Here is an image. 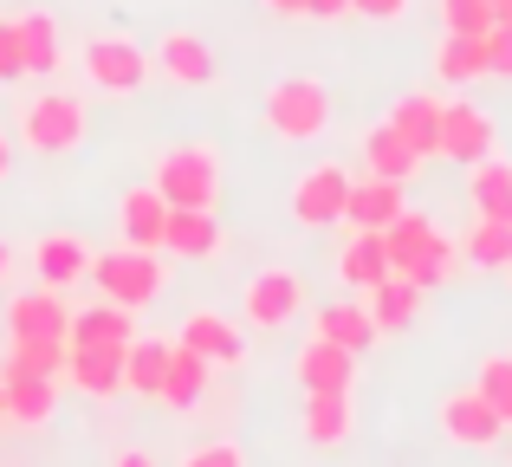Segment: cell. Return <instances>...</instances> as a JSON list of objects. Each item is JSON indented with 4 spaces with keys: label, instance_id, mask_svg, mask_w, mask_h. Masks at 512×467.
Wrapping results in <instances>:
<instances>
[{
    "label": "cell",
    "instance_id": "obj_1",
    "mask_svg": "<svg viewBox=\"0 0 512 467\" xmlns=\"http://www.w3.org/2000/svg\"><path fill=\"white\" fill-rule=\"evenodd\" d=\"M85 279H98V292L111 305H124V312H143L150 299H163V286H169V260H163V247H104V253H91V273Z\"/></svg>",
    "mask_w": 512,
    "mask_h": 467
},
{
    "label": "cell",
    "instance_id": "obj_2",
    "mask_svg": "<svg viewBox=\"0 0 512 467\" xmlns=\"http://www.w3.org/2000/svg\"><path fill=\"white\" fill-rule=\"evenodd\" d=\"M13 130L33 156H72L85 143L91 117H85V98H72V91H39L13 111Z\"/></svg>",
    "mask_w": 512,
    "mask_h": 467
},
{
    "label": "cell",
    "instance_id": "obj_3",
    "mask_svg": "<svg viewBox=\"0 0 512 467\" xmlns=\"http://www.w3.org/2000/svg\"><path fill=\"white\" fill-rule=\"evenodd\" d=\"M260 111H266V124H273V137L312 143V137H325V130H331V91H325V78L292 72V78H279V85L266 91Z\"/></svg>",
    "mask_w": 512,
    "mask_h": 467
},
{
    "label": "cell",
    "instance_id": "obj_4",
    "mask_svg": "<svg viewBox=\"0 0 512 467\" xmlns=\"http://www.w3.org/2000/svg\"><path fill=\"white\" fill-rule=\"evenodd\" d=\"M156 195L169 208H214L221 202V156L208 143H175L156 156Z\"/></svg>",
    "mask_w": 512,
    "mask_h": 467
},
{
    "label": "cell",
    "instance_id": "obj_5",
    "mask_svg": "<svg viewBox=\"0 0 512 467\" xmlns=\"http://www.w3.org/2000/svg\"><path fill=\"white\" fill-rule=\"evenodd\" d=\"M78 59H85V78H91V85H98V91H117V98H124V91H143V78L156 72V59L137 46V39H124V33L85 39V52H78Z\"/></svg>",
    "mask_w": 512,
    "mask_h": 467
},
{
    "label": "cell",
    "instance_id": "obj_6",
    "mask_svg": "<svg viewBox=\"0 0 512 467\" xmlns=\"http://www.w3.org/2000/svg\"><path fill=\"white\" fill-rule=\"evenodd\" d=\"M344 195H350V176L338 163L305 169V176L292 182V221H305V228H331V221H344Z\"/></svg>",
    "mask_w": 512,
    "mask_h": 467
},
{
    "label": "cell",
    "instance_id": "obj_7",
    "mask_svg": "<svg viewBox=\"0 0 512 467\" xmlns=\"http://www.w3.org/2000/svg\"><path fill=\"white\" fill-rule=\"evenodd\" d=\"M299 305H305V279L286 273V266H266V273L247 279V318H253L260 331L292 325V312H299Z\"/></svg>",
    "mask_w": 512,
    "mask_h": 467
},
{
    "label": "cell",
    "instance_id": "obj_8",
    "mask_svg": "<svg viewBox=\"0 0 512 467\" xmlns=\"http://www.w3.org/2000/svg\"><path fill=\"white\" fill-rule=\"evenodd\" d=\"M124 351L130 344H65V377H72L91 403H104V396L124 390Z\"/></svg>",
    "mask_w": 512,
    "mask_h": 467
},
{
    "label": "cell",
    "instance_id": "obj_9",
    "mask_svg": "<svg viewBox=\"0 0 512 467\" xmlns=\"http://www.w3.org/2000/svg\"><path fill=\"white\" fill-rule=\"evenodd\" d=\"M441 435H448L454 448H493L506 435V422L493 416V403L480 390H454L448 403H441Z\"/></svg>",
    "mask_w": 512,
    "mask_h": 467
},
{
    "label": "cell",
    "instance_id": "obj_10",
    "mask_svg": "<svg viewBox=\"0 0 512 467\" xmlns=\"http://www.w3.org/2000/svg\"><path fill=\"white\" fill-rule=\"evenodd\" d=\"M487 150H493V117L467 98L441 104V150L435 156H448V163H480Z\"/></svg>",
    "mask_w": 512,
    "mask_h": 467
},
{
    "label": "cell",
    "instance_id": "obj_11",
    "mask_svg": "<svg viewBox=\"0 0 512 467\" xmlns=\"http://www.w3.org/2000/svg\"><path fill=\"white\" fill-rule=\"evenodd\" d=\"M72 325V305L59 299V286H33L7 299V331L13 338H65Z\"/></svg>",
    "mask_w": 512,
    "mask_h": 467
},
{
    "label": "cell",
    "instance_id": "obj_12",
    "mask_svg": "<svg viewBox=\"0 0 512 467\" xmlns=\"http://www.w3.org/2000/svg\"><path fill=\"white\" fill-rule=\"evenodd\" d=\"M383 124L396 130V137L409 143V150L422 156V163L441 150V98H435V91H409V98H396Z\"/></svg>",
    "mask_w": 512,
    "mask_h": 467
},
{
    "label": "cell",
    "instance_id": "obj_13",
    "mask_svg": "<svg viewBox=\"0 0 512 467\" xmlns=\"http://www.w3.org/2000/svg\"><path fill=\"white\" fill-rule=\"evenodd\" d=\"M7 377V422L13 429H46L52 409H59V377H39V370H0Z\"/></svg>",
    "mask_w": 512,
    "mask_h": 467
},
{
    "label": "cell",
    "instance_id": "obj_14",
    "mask_svg": "<svg viewBox=\"0 0 512 467\" xmlns=\"http://www.w3.org/2000/svg\"><path fill=\"white\" fill-rule=\"evenodd\" d=\"M150 59H156L163 78H175V85H214V52H208L201 33H163L150 46Z\"/></svg>",
    "mask_w": 512,
    "mask_h": 467
},
{
    "label": "cell",
    "instance_id": "obj_15",
    "mask_svg": "<svg viewBox=\"0 0 512 467\" xmlns=\"http://www.w3.org/2000/svg\"><path fill=\"white\" fill-rule=\"evenodd\" d=\"M163 253L169 260H214V253H221V221H214V208H169Z\"/></svg>",
    "mask_w": 512,
    "mask_h": 467
},
{
    "label": "cell",
    "instance_id": "obj_16",
    "mask_svg": "<svg viewBox=\"0 0 512 467\" xmlns=\"http://www.w3.org/2000/svg\"><path fill=\"white\" fill-rule=\"evenodd\" d=\"M299 383H305V396L312 390H357V351H344V344H331V338H312L299 351Z\"/></svg>",
    "mask_w": 512,
    "mask_h": 467
},
{
    "label": "cell",
    "instance_id": "obj_17",
    "mask_svg": "<svg viewBox=\"0 0 512 467\" xmlns=\"http://www.w3.org/2000/svg\"><path fill=\"white\" fill-rule=\"evenodd\" d=\"M402 189H409V182H383V176H363V182H350V195H344V221L350 228H376L383 234L389 221L402 215Z\"/></svg>",
    "mask_w": 512,
    "mask_h": 467
},
{
    "label": "cell",
    "instance_id": "obj_18",
    "mask_svg": "<svg viewBox=\"0 0 512 467\" xmlns=\"http://www.w3.org/2000/svg\"><path fill=\"white\" fill-rule=\"evenodd\" d=\"M33 273H39V286H78V279L91 273V247L78 234H39V247H33Z\"/></svg>",
    "mask_w": 512,
    "mask_h": 467
},
{
    "label": "cell",
    "instance_id": "obj_19",
    "mask_svg": "<svg viewBox=\"0 0 512 467\" xmlns=\"http://www.w3.org/2000/svg\"><path fill=\"white\" fill-rule=\"evenodd\" d=\"M363 312H370L376 338H383V331H409L415 312H422V286H415V279H402V273H389V279H376V286H370Z\"/></svg>",
    "mask_w": 512,
    "mask_h": 467
},
{
    "label": "cell",
    "instance_id": "obj_20",
    "mask_svg": "<svg viewBox=\"0 0 512 467\" xmlns=\"http://www.w3.org/2000/svg\"><path fill=\"white\" fill-rule=\"evenodd\" d=\"M467 202H474V215L487 221H512V163L506 156H480V163H467Z\"/></svg>",
    "mask_w": 512,
    "mask_h": 467
},
{
    "label": "cell",
    "instance_id": "obj_21",
    "mask_svg": "<svg viewBox=\"0 0 512 467\" xmlns=\"http://www.w3.org/2000/svg\"><path fill=\"white\" fill-rule=\"evenodd\" d=\"M338 279L350 292H370L376 279H389V247L376 228H350V240L338 247Z\"/></svg>",
    "mask_w": 512,
    "mask_h": 467
},
{
    "label": "cell",
    "instance_id": "obj_22",
    "mask_svg": "<svg viewBox=\"0 0 512 467\" xmlns=\"http://www.w3.org/2000/svg\"><path fill=\"white\" fill-rule=\"evenodd\" d=\"M117 228H124L130 247H163V228H169V202L150 189H124V202H117Z\"/></svg>",
    "mask_w": 512,
    "mask_h": 467
},
{
    "label": "cell",
    "instance_id": "obj_23",
    "mask_svg": "<svg viewBox=\"0 0 512 467\" xmlns=\"http://www.w3.org/2000/svg\"><path fill=\"white\" fill-rule=\"evenodd\" d=\"M208 383H214V364H208V357H195L188 344H175L169 370H163V403L169 409H195V403H208Z\"/></svg>",
    "mask_w": 512,
    "mask_h": 467
},
{
    "label": "cell",
    "instance_id": "obj_24",
    "mask_svg": "<svg viewBox=\"0 0 512 467\" xmlns=\"http://www.w3.org/2000/svg\"><path fill=\"white\" fill-rule=\"evenodd\" d=\"M435 78L441 85H474V78H487V33H441Z\"/></svg>",
    "mask_w": 512,
    "mask_h": 467
},
{
    "label": "cell",
    "instance_id": "obj_25",
    "mask_svg": "<svg viewBox=\"0 0 512 467\" xmlns=\"http://www.w3.org/2000/svg\"><path fill=\"white\" fill-rule=\"evenodd\" d=\"M13 26H20L26 72H39V78H46V72H59V65H65V33H59V20H52L46 7H33V13H20Z\"/></svg>",
    "mask_w": 512,
    "mask_h": 467
},
{
    "label": "cell",
    "instance_id": "obj_26",
    "mask_svg": "<svg viewBox=\"0 0 512 467\" xmlns=\"http://www.w3.org/2000/svg\"><path fill=\"white\" fill-rule=\"evenodd\" d=\"M175 344H188L195 357H208V364H240V331L227 325L221 312H188L182 318V338Z\"/></svg>",
    "mask_w": 512,
    "mask_h": 467
},
{
    "label": "cell",
    "instance_id": "obj_27",
    "mask_svg": "<svg viewBox=\"0 0 512 467\" xmlns=\"http://www.w3.org/2000/svg\"><path fill=\"white\" fill-rule=\"evenodd\" d=\"M312 325H318V338L344 344V351H357V357L376 344V325H370V312H363L357 299H331V305H318V312H312Z\"/></svg>",
    "mask_w": 512,
    "mask_h": 467
},
{
    "label": "cell",
    "instance_id": "obj_28",
    "mask_svg": "<svg viewBox=\"0 0 512 467\" xmlns=\"http://www.w3.org/2000/svg\"><path fill=\"white\" fill-rule=\"evenodd\" d=\"M363 169H370V176H383V182H415L422 156H415L409 143H402L396 130H389V124H376L370 137H363Z\"/></svg>",
    "mask_w": 512,
    "mask_h": 467
},
{
    "label": "cell",
    "instance_id": "obj_29",
    "mask_svg": "<svg viewBox=\"0 0 512 467\" xmlns=\"http://www.w3.org/2000/svg\"><path fill=\"white\" fill-rule=\"evenodd\" d=\"M137 331H130V312L124 305H85V312H72V325H65V344H130Z\"/></svg>",
    "mask_w": 512,
    "mask_h": 467
},
{
    "label": "cell",
    "instance_id": "obj_30",
    "mask_svg": "<svg viewBox=\"0 0 512 467\" xmlns=\"http://www.w3.org/2000/svg\"><path fill=\"white\" fill-rule=\"evenodd\" d=\"M461 260L480 266V273H506V266H512V221H487V215H480L474 228H467V240H461Z\"/></svg>",
    "mask_w": 512,
    "mask_h": 467
},
{
    "label": "cell",
    "instance_id": "obj_31",
    "mask_svg": "<svg viewBox=\"0 0 512 467\" xmlns=\"http://www.w3.org/2000/svg\"><path fill=\"white\" fill-rule=\"evenodd\" d=\"M169 351H175V344H163V338H130V351H124V390H137V396H163Z\"/></svg>",
    "mask_w": 512,
    "mask_h": 467
},
{
    "label": "cell",
    "instance_id": "obj_32",
    "mask_svg": "<svg viewBox=\"0 0 512 467\" xmlns=\"http://www.w3.org/2000/svg\"><path fill=\"white\" fill-rule=\"evenodd\" d=\"M305 435H312L318 448H331V442H344L350 435V396L344 390H312L305 396Z\"/></svg>",
    "mask_w": 512,
    "mask_h": 467
},
{
    "label": "cell",
    "instance_id": "obj_33",
    "mask_svg": "<svg viewBox=\"0 0 512 467\" xmlns=\"http://www.w3.org/2000/svg\"><path fill=\"white\" fill-rule=\"evenodd\" d=\"M428 234H435V221L422 215V208H402L396 221L383 228V247H389V273H402V266L415 260V253L428 247Z\"/></svg>",
    "mask_w": 512,
    "mask_h": 467
},
{
    "label": "cell",
    "instance_id": "obj_34",
    "mask_svg": "<svg viewBox=\"0 0 512 467\" xmlns=\"http://www.w3.org/2000/svg\"><path fill=\"white\" fill-rule=\"evenodd\" d=\"M454 260H461V247H454V240H448V234H441V228H435V234H428V247H422V253H415V260H409V266H402V279H415V286H422V292H428V286H441V279H448V273H454Z\"/></svg>",
    "mask_w": 512,
    "mask_h": 467
},
{
    "label": "cell",
    "instance_id": "obj_35",
    "mask_svg": "<svg viewBox=\"0 0 512 467\" xmlns=\"http://www.w3.org/2000/svg\"><path fill=\"white\" fill-rule=\"evenodd\" d=\"M0 370H39V377H59V370H65V338H13V351H7Z\"/></svg>",
    "mask_w": 512,
    "mask_h": 467
},
{
    "label": "cell",
    "instance_id": "obj_36",
    "mask_svg": "<svg viewBox=\"0 0 512 467\" xmlns=\"http://www.w3.org/2000/svg\"><path fill=\"white\" fill-rule=\"evenodd\" d=\"M474 390L487 396V403H493V416H500L506 429H512V357H506V351L480 364V383H474Z\"/></svg>",
    "mask_w": 512,
    "mask_h": 467
},
{
    "label": "cell",
    "instance_id": "obj_37",
    "mask_svg": "<svg viewBox=\"0 0 512 467\" xmlns=\"http://www.w3.org/2000/svg\"><path fill=\"white\" fill-rule=\"evenodd\" d=\"M493 7L487 0H441V33H487Z\"/></svg>",
    "mask_w": 512,
    "mask_h": 467
},
{
    "label": "cell",
    "instance_id": "obj_38",
    "mask_svg": "<svg viewBox=\"0 0 512 467\" xmlns=\"http://www.w3.org/2000/svg\"><path fill=\"white\" fill-rule=\"evenodd\" d=\"M26 78V52H20V26L0 20V85H20Z\"/></svg>",
    "mask_w": 512,
    "mask_h": 467
},
{
    "label": "cell",
    "instance_id": "obj_39",
    "mask_svg": "<svg viewBox=\"0 0 512 467\" xmlns=\"http://www.w3.org/2000/svg\"><path fill=\"white\" fill-rule=\"evenodd\" d=\"M487 78H512V26L506 20L487 26Z\"/></svg>",
    "mask_w": 512,
    "mask_h": 467
},
{
    "label": "cell",
    "instance_id": "obj_40",
    "mask_svg": "<svg viewBox=\"0 0 512 467\" xmlns=\"http://www.w3.org/2000/svg\"><path fill=\"white\" fill-rule=\"evenodd\" d=\"M182 467H247V455H240L234 442H208V448H188Z\"/></svg>",
    "mask_w": 512,
    "mask_h": 467
},
{
    "label": "cell",
    "instance_id": "obj_41",
    "mask_svg": "<svg viewBox=\"0 0 512 467\" xmlns=\"http://www.w3.org/2000/svg\"><path fill=\"white\" fill-rule=\"evenodd\" d=\"M402 7L409 0H350V13H363V20H402Z\"/></svg>",
    "mask_w": 512,
    "mask_h": 467
},
{
    "label": "cell",
    "instance_id": "obj_42",
    "mask_svg": "<svg viewBox=\"0 0 512 467\" xmlns=\"http://www.w3.org/2000/svg\"><path fill=\"white\" fill-rule=\"evenodd\" d=\"M305 13H312V20H344L350 0H305Z\"/></svg>",
    "mask_w": 512,
    "mask_h": 467
},
{
    "label": "cell",
    "instance_id": "obj_43",
    "mask_svg": "<svg viewBox=\"0 0 512 467\" xmlns=\"http://www.w3.org/2000/svg\"><path fill=\"white\" fill-rule=\"evenodd\" d=\"M260 7H266V13H279V20H299L305 0H260Z\"/></svg>",
    "mask_w": 512,
    "mask_h": 467
},
{
    "label": "cell",
    "instance_id": "obj_44",
    "mask_svg": "<svg viewBox=\"0 0 512 467\" xmlns=\"http://www.w3.org/2000/svg\"><path fill=\"white\" fill-rule=\"evenodd\" d=\"M7 176H13V137L0 130V182H7Z\"/></svg>",
    "mask_w": 512,
    "mask_h": 467
},
{
    "label": "cell",
    "instance_id": "obj_45",
    "mask_svg": "<svg viewBox=\"0 0 512 467\" xmlns=\"http://www.w3.org/2000/svg\"><path fill=\"white\" fill-rule=\"evenodd\" d=\"M117 467H156L150 455H117Z\"/></svg>",
    "mask_w": 512,
    "mask_h": 467
},
{
    "label": "cell",
    "instance_id": "obj_46",
    "mask_svg": "<svg viewBox=\"0 0 512 467\" xmlns=\"http://www.w3.org/2000/svg\"><path fill=\"white\" fill-rule=\"evenodd\" d=\"M13 273V247H7V240H0V279H7Z\"/></svg>",
    "mask_w": 512,
    "mask_h": 467
},
{
    "label": "cell",
    "instance_id": "obj_47",
    "mask_svg": "<svg viewBox=\"0 0 512 467\" xmlns=\"http://www.w3.org/2000/svg\"><path fill=\"white\" fill-rule=\"evenodd\" d=\"M0 422H7V377H0Z\"/></svg>",
    "mask_w": 512,
    "mask_h": 467
},
{
    "label": "cell",
    "instance_id": "obj_48",
    "mask_svg": "<svg viewBox=\"0 0 512 467\" xmlns=\"http://www.w3.org/2000/svg\"><path fill=\"white\" fill-rule=\"evenodd\" d=\"M487 7H500V0H487Z\"/></svg>",
    "mask_w": 512,
    "mask_h": 467
},
{
    "label": "cell",
    "instance_id": "obj_49",
    "mask_svg": "<svg viewBox=\"0 0 512 467\" xmlns=\"http://www.w3.org/2000/svg\"><path fill=\"white\" fill-rule=\"evenodd\" d=\"M506 273H512V266H506Z\"/></svg>",
    "mask_w": 512,
    "mask_h": 467
}]
</instances>
